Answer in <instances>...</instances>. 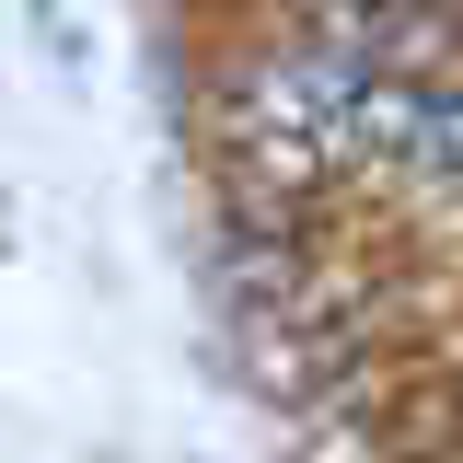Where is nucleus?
<instances>
[{
    "instance_id": "1",
    "label": "nucleus",
    "mask_w": 463,
    "mask_h": 463,
    "mask_svg": "<svg viewBox=\"0 0 463 463\" xmlns=\"http://www.w3.org/2000/svg\"><path fill=\"white\" fill-rule=\"evenodd\" d=\"M405 185L463 197V81H417V128H405Z\"/></svg>"
},
{
    "instance_id": "3",
    "label": "nucleus",
    "mask_w": 463,
    "mask_h": 463,
    "mask_svg": "<svg viewBox=\"0 0 463 463\" xmlns=\"http://www.w3.org/2000/svg\"><path fill=\"white\" fill-rule=\"evenodd\" d=\"M174 12H232V0H174Z\"/></svg>"
},
{
    "instance_id": "2",
    "label": "nucleus",
    "mask_w": 463,
    "mask_h": 463,
    "mask_svg": "<svg viewBox=\"0 0 463 463\" xmlns=\"http://www.w3.org/2000/svg\"><path fill=\"white\" fill-rule=\"evenodd\" d=\"M279 12H289V35H301V47H336V58H359V47H371V24H383L394 0H279Z\"/></svg>"
}]
</instances>
